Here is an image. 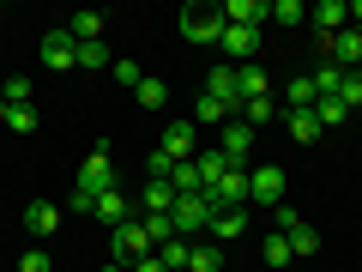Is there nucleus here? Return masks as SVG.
Returning <instances> with one entry per match:
<instances>
[{
  "label": "nucleus",
  "instance_id": "f257e3e1",
  "mask_svg": "<svg viewBox=\"0 0 362 272\" xmlns=\"http://www.w3.org/2000/svg\"><path fill=\"white\" fill-rule=\"evenodd\" d=\"M169 218H175V236H206L218 212H211L206 188H199V194H175V206H169Z\"/></svg>",
  "mask_w": 362,
  "mask_h": 272
},
{
  "label": "nucleus",
  "instance_id": "f03ea898",
  "mask_svg": "<svg viewBox=\"0 0 362 272\" xmlns=\"http://www.w3.org/2000/svg\"><path fill=\"white\" fill-rule=\"evenodd\" d=\"M109 188H115V164H109V140H97V152L85 157V169H78V188H73V194H85V200H103Z\"/></svg>",
  "mask_w": 362,
  "mask_h": 272
},
{
  "label": "nucleus",
  "instance_id": "7ed1b4c3",
  "mask_svg": "<svg viewBox=\"0 0 362 272\" xmlns=\"http://www.w3.org/2000/svg\"><path fill=\"white\" fill-rule=\"evenodd\" d=\"M247 206H284V169L278 164H254L247 169Z\"/></svg>",
  "mask_w": 362,
  "mask_h": 272
},
{
  "label": "nucleus",
  "instance_id": "20e7f679",
  "mask_svg": "<svg viewBox=\"0 0 362 272\" xmlns=\"http://www.w3.org/2000/svg\"><path fill=\"white\" fill-rule=\"evenodd\" d=\"M109 248H115V260H121V266H133V260L157 254V248H151V236H145V218H127L121 230H109Z\"/></svg>",
  "mask_w": 362,
  "mask_h": 272
},
{
  "label": "nucleus",
  "instance_id": "39448f33",
  "mask_svg": "<svg viewBox=\"0 0 362 272\" xmlns=\"http://www.w3.org/2000/svg\"><path fill=\"white\" fill-rule=\"evenodd\" d=\"M181 37L194 42V49H211V42L223 37V13H211V6H187V13H181Z\"/></svg>",
  "mask_w": 362,
  "mask_h": 272
},
{
  "label": "nucleus",
  "instance_id": "423d86ee",
  "mask_svg": "<svg viewBox=\"0 0 362 272\" xmlns=\"http://www.w3.org/2000/svg\"><path fill=\"white\" fill-rule=\"evenodd\" d=\"M37 55H42V67H54V73H66V67H78V42H73V30H66V25L42 30Z\"/></svg>",
  "mask_w": 362,
  "mask_h": 272
},
{
  "label": "nucleus",
  "instance_id": "0eeeda50",
  "mask_svg": "<svg viewBox=\"0 0 362 272\" xmlns=\"http://www.w3.org/2000/svg\"><path fill=\"white\" fill-rule=\"evenodd\" d=\"M206 200H211V212H235V206H247V164H230V176L211 181Z\"/></svg>",
  "mask_w": 362,
  "mask_h": 272
},
{
  "label": "nucleus",
  "instance_id": "6e6552de",
  "mask_svg": "<svg viewBox=\"0 0 362 272\" xmlns=\"http://www.w3.org/2000/svg\"><path fill=\"white\" fill-rule=\"evenodd\" d=\"M320 61H332V67H362V30L356 25H344L338 37H320Z\"/></svg>",
  "mask_w": 362,
  "mask_h": 272
},
{
  "label": "nucleus",
  "instance_id": "1a4fd4ad",
  "mask_svg": "<svg viewBox=\"0 0 362 272\" xmlns=\"http://www.w3.org/2000/svg\"><path fill=\"white\" fill-rule=\"evenodd\" d=\"M223 13V25H242V30H259L272 18V0H223L218 6Z\"/></svg>",
  "mask_w": 362,
  "mask_h": 272
},
{
  "label": "nucleus",
  "instance_id": "9d476101",
  "mask_svg": "<svg viewBox=\"0 0 362 272\" xmlns=\"http://www.w3.org/2000/svg\"><path fill=\"white\" fill-rule=\"evenodd\" d=\"M218 152L230 157V164H247V152H254V128H247V121H223V128H218Z\"/></svg>",
  "mask_w": 362,
  "mask_h": 272
},
{
  "label": "nucleus",
  "instance_id": "9b49d317",
  "mask_svg": "<svg viewBox=\"0 0 362 272\" xmlns=\"http://www.w3.org/2000/svg\"><path fill=\"white\" fill-rule=\"evenodd\" d=\"M206 97H218L223 109H235V115H242V91H235V67H230V61L206 73Z\"/></svg>",
  "mask_w": 362,
  "mask_h": 272
},
{
  "label": "nucleus",
  "instance_id": "f8f14e48",
  "mask_svg": "<svg viewBox=\"0 0 362 272\" xmlns=\"http://www.w3.org/2000/svg\"><path fill=\"white\" fill-rule=\"evenodd\" d=\"M218 49H223V61H254V55H259V30H242V25H223Z\"/></svg>",
  "mask_w": 362,
  "mask_h": 272
},
{
  "label": "nucleus",
  "instance_id": "ddd939ff",
  "mask_svg": "<svg viewBox=\"0 0 362 272\" xmlns=\"http://www.w3.org/2000/svg\"><path fill=\"white\" fill-rule=\"evenodd\" d=\"M61 218H66V212H61V206H49V200H30V206H25V230L37 236V248H42V236L61 230Z\"/></svg>",
  "mask_w": 362,
  "mask_h": 272
},
{
  "label": "nucleus",
  "instance_id": "4468645a",
  "mask_svg": "<svg viewBox=\"0 0 362 272\" xmlns=\"http://www.w3.org/2000/svg\"><path fill=\"white\" fill-rule=\"evenodd\" d=\"M247 236V206H235V212H218L211 218V230H206V242H218V248H230V242H242Z\"/></svg>",
  "mask_w": 362,
  "mask_h": 272
},
{
  "label": "nucleus",
  "instance_id": "2eb2a0df",
  "mask_svg": "<svg viewBox=\"0 0 362 272\" xmlns=\"http://www.w3.org/2000/svg\"><path fill=\"white\" fill-rule=\"evenodd\" d=\"M163 152L175 157V164H187V157L199 152V133H194V121H169V128H163Z\"/></svg>",
  "mask_w": 362,
  "mask_h": 272
},
{
  "label": "nucleus",
  "instance_id": "dca6fc26",
  "mask_svg": "<svg viewBox=\"0 0 362 272\" xmlns=\"http://www.w3.org/2000/svg\"><path fill=\"white\" fill-rule=\"evenodd\" d=\"M308 18H314V30H320V37H338V30L350 25V6H344V0H320Z\"/></svg>",
  "mask_w": 362,
  "mask_h": 272
},
{
  "label": "nucleus",
  "instance_id": "f3484780",
  "mask_svg": "<svg viewBox=\"0 0 362 272\" xmlns=\"http://www.w3.org/2000/svg\"><path fill=\"white\" fill-rule=\"evenodd\" d=\"M90 218H103V224H109V230H121V224H127V218H133V200H127V194H121V188H109V194H103V200H97V212H90Z\"/></svg>",
  "mask_w": 362,
  "mask_h": 272
},
{
  "label": "nucleus",
  "instance_id": "a211bd4d",
  "mask_svg": "<svg viewBox=\"0 0 362 272\" xmlns=\"http://www.w3.org/2000/svg\"><path fill=\"white\" fill-rule=\"evenodd\" d=\"M284 128H290V140H296V145H314V140L326 133L314 109H290V115H284Z\"/></svg>",
  "mask_w": 362,
  "mask_h": 272
},
{
  "label": "nucleus",
  "instance_id": "6ab92c4d",
  "mask_svg": "<svg viewBox=\"0 0 362 272\" xmlns=\"http://www.w3.org/2000/svg\"><path fill=\"white\" fill-rule=\"evenodd\" d=\"M194 169H199V188H211V181H223L230 176V157L211 145V152H194Z\"/></svg>",
  "mask_w": 362,
  "mask_h": 272
},
{
  "label": "nucleus",
  "instance_id": "aec40b11",
  "mask_svg": "<svg viewBox=\"0 0 362 272\" xmlns=\"http://www.w3.org/2000/svg\"><path fill=\"white\" fill-rule=\"evenodd\" d=\"M235 91H242V103H247V97H272L266 67H235Z\"/></svg>",
  "mask_w": 362,
  "mask_h": 272
},
{
  "label": "nucleus",
  "instance_id": "412c9836",
  "mask_svg": "<svg viewBox=\"0 0 362 272\" xmlns=\"http://www.w3.org/2000/svg\"><path fill=\"white\" fill-rule=\"evenodd\" d=\"M223 121H235V109H223L218 97H206V91H199V103H194V128H223Z\"/></svg>",
  "mask_w": 362,
  "mask_h": 272
},
{
  "label": "nucleus",
  "instance_id": "4be33fe9",
  "mask_svg": "<svg viewBox=\"0 0 362 272\" xmlns=\"http://www.w3.org/2000/svg\"><path fill=\"white\" fill-rule=\"evenodd\" d=\"M175 206V188H169V181H145L139 188V212H169Z\"/></svg>",
  "mask_w": 362,
  "mask_h": 272
},
{
  "label": "nucleus",
  "instance_id": "5701e85b",
  "mask_svg": "<svg viewBox=\"0 0 362 272\" xmlns=\"http://www.w3.org/2000/svg\"><path fill=\"white\" fill-rule=\"evenodd\" d=\"M66 30H73V42H103V13H73Z\"/></svg>",
  "mask_w": 362,
  "mask_h": 272
},
{
  "label": "nucleus",
  "instance_id": "b1692460",
  "mask_svg": "<svg viewBox=\"0 0 362 272\" xmlns=\"http://www.w3.org/2000/svg\"><path fill=\"white\" fill-rule=\"evenodd\" d=\"M187 272H223V248H218V242H194V254H187Z\"/></svg>",
  "mask_w": 362,
  "mask_h": 272
},
{
  "label": "nucleus",
  "instance_id": "393cba45",
  "mask_svg": "<svg viewBox=\"0 0 362 272\" xmlns=\"http://www.w3.org/2000/svg\"><path fill=\"white\" fill-rule=\"evenodd\" d=\"M259 260H266V266H290V260H296V248H290V236H278V230H272L266 242H259Z\"/></svg>",
  "mask_w": 362,
  "mask_h": 272
},
{
  "label": "nucleus",
  "instance_id": "a878e982",
  "mask_svg": "<svg viewBox=\"0 0 362 272\" xmlns=\"http://www.w3.org/2000/svg\"><path fill=\"white\" fill-rule=\"evenodd\" d=\"M284 103H290V109H314V103H320V91H314V79H308V73L284 85Z\"/></svg>",
  "mask_w": 362,
  "mask_h": 272
},
{
  "label": "nucleus",
  "instance_id": "bb28decb",
  "mask_svg": "<svg viewBox=\"0 0 362 272\" xmlns=\"http://www.w3.org/2000/svg\"><path fill=\"white\" fill-rule=\"evenodd\" d=\"M139 218H145V236H151V248L175 242V218H169V212H139Z\"/></svg>",
  "mask_w": 362,
  "mask_h": 272
},
{
  "label": "nucleus",
  "instance_id": "cd10ccee",
  "mask_svg": "<svg viewBox=\"0 0 362 272\" xmlns=\"http://www.w3.org/2000/svg\"><path fill=\"white\" fill-rule=\"evenodd\" d=\"M235 121H247V128H266V121H278V103H272V97H247Z\"/></svg>",
  "mask_w": 362,
  "mask_h": 272
},
{
  "label": "nucleus",
  "instance_id": "c85d7f7f",
  "mask_svg": "<svg viewBox=\"0 0 362 272\" xmlns=\"http://www.w3.org/2000/svg\"><path fill=\"white\" fill-rule=\"evenodd\" d=\"M133 97H139V109H163V103H169V85H163V79H151V73H145Z\"/></svg>",
  "mask_w": 362,
  "mask_h": 272
},
{
  "label": "nucleus",
  "instance_id": "c756f323",
  "mask_svg": "<svg viewBox=\"0 0 362 272\" xmlns=\"http://www.w3.org/2000/svg\"><path fill=\"white\" fill-rule=\"evenodd\" d=\"M187 254H194V242H187V236H175V242L157 248V260H163L169 272H187Z\"/></svg>",
  "mask_w": 362,
  "mask_h": 272
},
{
  "label": "nucleus",
  "instance_id": "7c9ffc66",
  "mask_svg": "<svg viewBox=\"0 0 362 272\" xmlns=\"http://www.w3.org/2000/svg\"><path fill=\"white\" fill-rule=\"evenodd\" d=\"M314 91H320V97H338V85H344V67H332V61H320V67H314Z\"/></svg>",
  "mask_w": 362,
  "mask_h": 272
},
{
  "label": "nucleus",
  "instance_id": "2f4dec72",
  "mask_svg": "<svg viewBox=\"0 0 362 272\" xmlns=\"http://www.w3.org/2000/svg\"><path fill=\"white\" fill-rule=\"evenodd\" d=\"M78 67H85V73H97V67H115L109 42H78Z\"/></svg>",
  "mask_w": 362,
  "mask_h": 272
},
{
  "label": "nucleus",
  "instance_id": "473e14b6",
  "mask_svg": "<svg viewBox=\"0 0 362 272\" xmlns=\"http://www.w3.org/2000/svg\"><path fill=\"white\" fill-rule=\"evenodd\" d=\"M338 103H344L350 115L362 109V67H350V73H344V85H338Z\"/></svg>",
  "mask_w": 362,
  "mask_h": 272
},
{
  "label": "nucleus",
  "instance_id": "72a5a7b5",
  "mask_svg": "<svg viewBox=\"0 0 362 272\" xmlns=\"http://www.w3.org/2000/svg\"><path fill=\"white\" fill-rule=\"evenodd\" d=\"M169 176H175V157H169L163 145H157V152L145 157V181H169Z\"/></svg>",
  "mask_w": 362,
  "mask_h": 272
},
{
  "label": "nucleus",
  "instance_id": "f704fd0d",
  "mask_svg": "<svg viewBox=\"0 0 362 272\" xmlns=\"http://www.w3.org/2000/svg\"><path fill=\"white\" fill-rule=\"evenodd\" d=\"M314 115H320V128H344V121H350V109L338 103V97H320V103H314Z\"/></svg>",
  "mask_w": 362,
  "mask_h": 272
},
{
  "label": "nucleus",
  "instance_id": "c9c22d12",
  "mask_svg": "<svg viewBox=\"0 0 362 272\" xmlns=\"http://www.w3.org/2000/svg\"><path fill=\"white\" fill-rule=\"evenodd\" d=\"M169 188H175V194H199V169H194V157H187V164H175Z\"/></svg>",
  "mask_w": 362,
  "mask_h": 272
},
{
  "label": "nucleus",
  "instance_id": "e433bc0d",
  "mask_svg": "<svg viewBox=\"0 0 362 272\" xmlns=\"http://www.w3.org/2000/svg\"><path fill=\"white\" fill-rule=\"evenodd\" d=\"M290 248H296V260H308V254H320V236H314L308 224H296V230H290Z\"/></svg>",
  "mask_w": 362,
  "mask_h": 272
},
{
  "label": "nucleus",
  "instance_id": "4c0bfd02",
  "mask_svg": "<svg viewBox=\"0 0 362 272\" xmlns=\"http://www.w3.org/2000/svg\"><path fill=\"white\" fill-rule=\"evenodd\" d=\"M109 73H115V79H121V85H127V91H139V79H145V67L133 61V55H121V61L109 67Z\"/></svg>",
  "mask_w": 362,
  "mask_h": 272
},
{
  "label": "nucleus",
  "instance_id": "58836bf2",
  "mask_svg": "<svg viewBox=\"0 0 362 272\" xmlns=\"http://www.w3.org/2000/svg\"><path fill=\"white\" fill-rule=\"evenodd\" d=\"M272 18H278V25H302L308 6H302V0H272Z\"/></svg>",
  "mask_w": 362,
  "mask_h": 272
},
{
  "label": "nucleus",
  "instance_id": "ea45409f",
  "mask_svg": "<svg viewBox=\"0 0 362 272\" xmlns=\"http://www.w3.org/2000/svg\"><path fill=\"white\" fill-rule=\"evenodd\" d=\"M0 91H6V103H13V109H18V103H30V79H25V73L0 79Z\"/></svg>",
  "mask_w": 362,
  "mask_h": 272
},
{
  "label": "nucleus",
  "instance_id": "a19ab883",
  "mask_svg": "<svg viewBox=\"0 0 362 272\" xmlns=\"http://www.w3.org/2000/svg\"><path fill=\"white\" fill-rule=\"evenodd\" d=\"M6 128L13 133H37V103H18L13 115H6Z\"/></svg>",
  "mask_w": 362,
  "mask_h": 272
},
{
  "label": "nucleus",
  "instance_id": "79ce46f5",
  "mask_svg": "<svg viewBox=\"0 0 362 272\" xmlns=\"http://www.w3.org/2000/svg\"><path fill=\"white\" fill-rule=\"evenodd\" d=\"M296 224H302V212H296V206H272V230H278V236H290Z\"/></svg>",
  "mask_w": 362,
  "mask_h": 272
},
{
  "label": "nucleus",
  "instance_id": "37998d69",
  "mask_svg": "<svg viewBox=\"0 0 362 272\" xmlns=\"http://www.w3.org/2000/svg\"><path fill=\"white\" fill-rule=\"evenodd\" d=\"M18 272H54V260H49V254H42V248H30V254H25V260H18Z\"/></svg>",
  "mask_w": 362,
  "mask_h": 272
},
{
  "label": "nucleus",
  "instance_id": "c03bdc74",
  "mask_svg": "<svg viewBox=\"0 0 362 272\" xmlns=\"http://www.w3.org/2000/svg\"><path fill=\"white\" fill-rule=\"evenodd\" d=\"M127 272H169V266H163V260H157V254H145V260H133Z\"/></svg>",
  "mask_w": 362,
  "mask_h": 272
},
{
  "label": "nucleus",
  "instance_id": "a18cd8bd",
  "mask_svg": "<svg viewBox=\"0 0 362 272\" xmlns=\"http://www.w3.org/2000/svg\"><path fill=\"white\" fill-rule=\"evenodd\" d=\"M350 25H356V30H362V0H350Z\"/></svg>",
  "mask_w": 362,
  "mask_h": 272
},
{
  "label": "nucleus",
  "instance_id": "49530a36",
  "mask_svg": "<svg viewBox=\"0 0 362 272\" xmlns=\"http://www.w3.org/2000/svg\"><path fill=\"white\" fill-rule=\"evenodd\" d=\"M6 115H13V103H6V91H0V121H6Z\"/></svg>",
  "mask_w": 362,
  "mask_h": 272
},
{
  "label": "nucleus",
  "instance_id": "de8ad7c7",
  "mask_svg": "<svg viewBox=\"0 0 362 272\" xmlns=\"http://www.w3.org/2000/svg\"><path fill=\"white\" fill-rule=\"evenodd\" d=\"M97 272H127V266H121V260H109V266H97Z\"/></svg>",
  "mask_w": 362,
  "mask_h": 272
}]
</instances>
